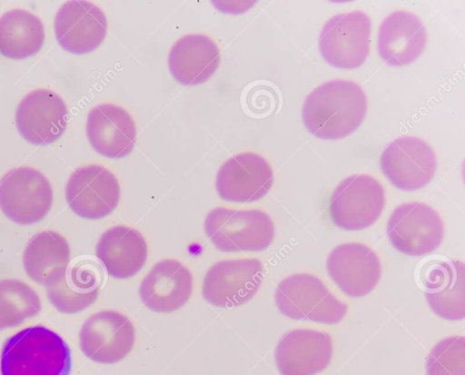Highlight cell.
Returning <instances> with one entry per match:
<instances>
[{"label": "cell", "mask_w": 465, "mask_h": 375, "mask_svg": "<svg viewBox=\"0 0 465 375\" xmlns=\"http://www.w3.org/2000/svg\"><path fill=\"white\" fill-rule=\"evenodd\" d=\"M367 112L363 89L350 80H331L305 98L302 117L308 132L317 138L336 140L351 134Z\"/></svg>", "instance_id": "obj_1"}, {"label": "cell", "mask_w": 465, "mask_h": 375, "mask_svg": "<svg viewBox=\"0 0 465 375\" xmlns=\"http://www.w3.org/2000/svg\"><path fill=\"white\" fill-rule=\"evenodd\" d=\"M71 351L55 331L25 328L9 337L0 355L1 375H69Z\"/></svg>", "instance_id": "obj_2"}, {"label": "cell", "mask_w": 465, "mask_h": 375, "mask_svg": "<svg viewBox=\"0 0 465 375\" xmlns=\"http://www.w3.org/2000/svg\"><path fill=\"white\" fill-rule=\"evenodd\" d=\"M204 231L221 252H262L274 238V225L263 211L213 209L205 217Z\"/></svg>", "instance_id": "obj_3"}, {"label": "cell", "mask_w": 465, "mask_h": 375, "mask_svg": "<svg viewBox=\"0 0 465 375\" xmlns=\"http://www.w3.org/2000/svg\"><path fill=\"white\" fill-rule=\"evenodd\" d=\"M274 300L283 316L296 321L336 324L347 313V305L320 278L310 273L284 278L276 288Z\"/></svg>", "instance_id": "obj_4"}, {"label": "cell", "mask_w": 465, "mask_h": 375, "mask_svg": "<svg viewBox=\"0 0 465 375\" xmlns=\"http://www.w3.org/2000/svg\"><path fill=\"white\" fill-rule=\"evenodd\" d=\"M385 206L383 186L368 174H353L334 189L329 205L332 222L346 231H360L372 225Z\"/></svg>", "instance_id": "obj_5"}, {"label": "cell", "mask_w": 465, "mask_h": 375, "mask_svg": "<svg viewBox=\"0 0 465 375\" xmlns=\"http://www.w3.org/2000/svg\"><path fill=\"white\" fill-rule=\"evenodd\" d=\"M53 199L51 183L35 168L20 166L0 179V209L15 223L41 221L50 211Z\"/></svg>", "instance_id": "obj_6"}, {"label": "cell", "mask_w": 465, "mask_h": 375, "mask_svg": "<svg viewBox=\"0 0 465 375\" xmlns=\"http://www.w3.org/2000/svg\"><path fill=\"white\" fill-rule=\"evenodd\" d=\"M391 244L409 256L434 252L444 237V224L439 213L420 202H404L391 212L387 223Z\"/></svg>", "instance_id": "obj_7"}, {"label": "cell", "mask_w": 465, "mask_h": 375, "mask_svg": "<svg viewBox=\"0 0 465 375\" xmlns=\"http://www.w3.org/2000/svg\"><path fill=\"white\" fill-rule=\"evenodd\" d=\"M371 25L369 15L361 10L331 17L319 36L322 58L341 69L361 66L370 52Z\"/></svg>", "instance_id": "obj_8"}, {"label": "cell", "mask_w": 465, "mask_h": 375, "mask_svg": "<svg viewBox=\"0 0 465 375\" xmlns=\"http://www.w3.org/2000/svg\"><path fill=\"white\" fill-rule=\"evenodd\" d=\"M262 278V263L256 258L220 261L204 276L203 296L216 307L233 308L256 294Z\"/></svg>", "instance_id": "obj_9"}, {"label": "cell", "mask_w": 465, "mask_h": 375, "mask_svg": "<svg viewBox=\"0 0 465 375\" xmlns=\"http://www.w3.org/2000/svg\"><path fill=\"white\" fill-rule=\"evenodd\" d=\"M120 184L114 174L100 164L77 168L65 186V199L78 216L98 220L109 215L120 201Z\"/></svg>", "instance_id": "obj_10"}, {"label": "cell", "mask_w": 465, "mask_h": 375, "mask_svg": "<svg viewBox=\"0 0 465 375\" xmlns=\"http://www.w3.org/2000/svg\"><path fill=\"white\" fill-rule=\"evenodd\" d=\"M387 179L401 191H415L427 185L436 172V155L424 140L401 136L391 142L380 159Z\"/></svg>", "instance_id": "obj_11"}, {"label": "cell", "mask_w": 465, "mask_h": 375, "mask_svg": "<svg viewBox=\"0 0 465 375\" xmlns=\"http://www.w3.org/2000/svg\"><path fill=\"white\" fill-rule=\"evenodd\" d=\"M135 341L130 319L115 311H102L90 316L79 333L82 352L93 361L112 364L123 360Z\"/></svg>", "instance_id": "obj_12"}, {"label": "cell", "mask_w": 465, "mask_h": 375, "mask_svg": "<svg viewBox=\"0 0 465 375\" xmlns=\"http://www.w3.org/2000/svg\"><path fill=\"white\" fill-rule=\"evenodd\" d=\"M326 269L338 288L352 298L370 293L381 275L379 256L371 248L360 242L337 245L327 258Z\"/></svg>", "instance_id": "obj_13"}, {"label": "cell", "mask_w": 465, "mask_h": 375, "mask_svg": "<svg viewBox=\"0 0 465 375\" xmlns=\"http://www.w3.org/2000/svg\"><path fill=\"white\" fill-rule=\"evenodd\" d=\"M68 111L63 99L48 89L27 94L15 111V125L27 142L49 144L55 142L67 125Z\"/></svg>", "instance_id": "obj_14"}, {"label": "cell", "mask_w": 465, "mask_h": 375, "mask_svg": "<svg viewBox=\"0 0 465 375\" xmlns=\"http://www.w3.org/2000/svg\"><path fill=\"white\" fill-rule=\"evenodd\" d=\"M273 173L269 163L254 153H238L222 164L215 187L224 201L251 202L262 199L272 186Z\"/></svg>", "instance_id": "obj_15"}, {"label": "cell", "mask_w": 465, "mask_h": 375, "mask_svg": "<svg viewBox=\"0 0 465 375\" xmlns=\"http://www.w3.org/2000/svg\"><path fill=\"white\" fill-rule=\"evenodd\" d=\"M54 26L55 38L64 50L84 54L96 49L104 40L107 20L96 5L72 0L58 9Z\"/></svg>", "instance_id": "obj_16"}, {"label": "cell", "mask_w": 465, "mask_h": 375, "mask_svg": "<svg viewBox=\"0 0 465 375\" xmlns=\"http://www.w3.org/2000/svg\"><path fill=\"white\" fill-rule=\"evenodd\" d=\"M332 352V340L327 332L294 329L279 340L275 362L281 375H315L328 367Z\"/></svg>", "instance_id": "obj_17"}, {"label": "cell", "mask_w": 465, "mask_h": 375, "mask_svg": "<svg viewBox=\"0 0 465 375\" xmlns=\"http://www.w3.org/2000/svg\"><path fill=\"white\" fill-rule=\"evenodd\" d=\"M86 135L101 155L119 159L127 156L136 142V126L130 113L119 105L102 104L87 115Z\"/></svg>", "instance_id": "obj_18"}, {"label": "cell", "mask_w": 465, "mask_h": 375, "mask_svg": "<svg viewBox=\"0 0 465 375\" xmlns=\"http://www.w3.org/2000/svg\"><path fill=\"white\" fill-rule=\"evenodd\" d=\"M193 291V275L182 262H158L142 281L139 295L149 310L170 313L183 307Z\"/></svg>", "instance_id": "obj_19"}, {"label": "cell", "mask_w": 465, "mask_h": 375, "mask_svg": "<svg viewBox=\"0 0 465 375\" xmlns=\"http://www.w3.org/2000/svg\"><path fill=\"white\" fill-rule=\"evenodd\" d=\"M426 43V28L411 12L394 11L380 25L378 54L391 66H403L414 62L423 52Z\"/></svg>", "instance_id": "obj_20"}, {"label": "cell", "mask_w": 465, "mask_h": 375, "mask_svg": "<svg viewBox=\"0 0 465 375\" xmlns=\"http://www.w3.org/2000/svg\"><path fill=\"white\" fill-rule=\"evenodd\" d=\"M424 296L430 310L441 319L465 317V266L460 261H436L423 271Z\"/></svg>", "instance_id": "obj_21"}, {"label": "cell", "mask_w": 465, "mask_h": 375, "mask_svg": "<svg viewBox=\"0 0 465 375\" xmlns=\"http://www.w3.org/2000/svg\"><path fill=\"white\" fill-rule=\"evenodd\" d=\"M220 60V49L212 38L203 34H188L172 46L168 66L176 82L196 85L210 79Z\"/></svg>", "instance_id": "obj_22"}, {"label": "cell", "mask_w": 465, "mask_h": 375, "mask_svg": "<svg viewBox=\"0 0 465 375\" xmlns=\"http://www.w3.org/2000/svg\"><path fill=\"white\" fill-rule=\"evenodd\" d=\"M95 252L110 276L124 280L135 275L143 267L148 247L138 231L117 225L101 235Z\"/></svg>", "instance_id": "obj_23"}, {"label": "cell", "mask_w": 465, "mask_h": 375, "mask_svg": "<svg viewBox=\"0 0 465 375\" xmlns=\"http://www.w3.org/2000/svg\"><path fill=\"white\" fill-rule=\"evenodd\" d=\"M101 276L98 268L89 262L67 267L55 282L45 287L48 300L60 312L82 311L97 299Z\"/></svg>", "instance_id": "obj_24"}, {"label": "cell", "mask_w": 465, "mask_h": 375, "mask_svg": "<svg viewBox=\"0 0 465 375\" xmlns=\"http://www.w3.org/2000/svg\"><path fill=\"white\" fill-rule=\"evenodd\" d=\"M67 240L54 231H44L31 238L24 254L25 271L31 280L46 287L62 277L70 262Z\"/></svg>", "instance_id": "obj_25"}, {"label": "cell", "mask_w": 465, "mask_h": 375, "mask_svg": "<svg viewBox=\"0 0 465 375\" xmlns=\"http://www.w3.org/2000/svg\"><path fill=\"white\" fill-rule=\"evenodd\" d=\"M44 41V25L34 14L16 8L0 16V54L5 57H30L39 52Z\"/></svg>", "instance_id": "obj_26"}, {"label": "cell", "mask_w": 465, "mask_h": 375, "mask_svg": "<svg viewBox=\"0 0 465 375\" xmlns=\"http://www.w3.org/2000/svg\"><path fill=\"white\" fill-rule=\"evenodd\" d=\"M40 311V298L27 283L15 279L0 280V330L16 327Z\"/></svg>", "instance_id": "obj_27"}, {"label": "cell", "mask_w": 465, "mask_h": 375, "mask_svg": "<svg viewBox=\"0 0 465 375\" xmlns=\"http://www.w3.org/2000/svg\"><path fill=\"white\" fill-rule=\"evenodd\" d=\"M425 369L426 375H465V338L450 336L436 343Z\"/></svg>", "instance_id": "obj_28"}]
</instances>
